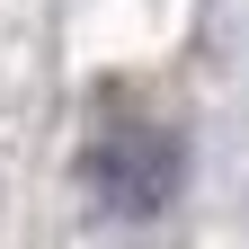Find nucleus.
Instances as JSON below:
<instances>
[{"label":"nucleus","instance_id":"nucleus-1","mask_svg":"<svg viewBox=\"0 0 249 249\" xmlns=\"http://www.w3.org/2000/svg\"><path fill=\"white\" fill-rule=\"evenodd\" d=\"M89 187H98L107 213H160L178 187V142L142 116H107L98 142H89Z\"/></svg>","mask_w":249,"mask_h":249}]
</instances>
